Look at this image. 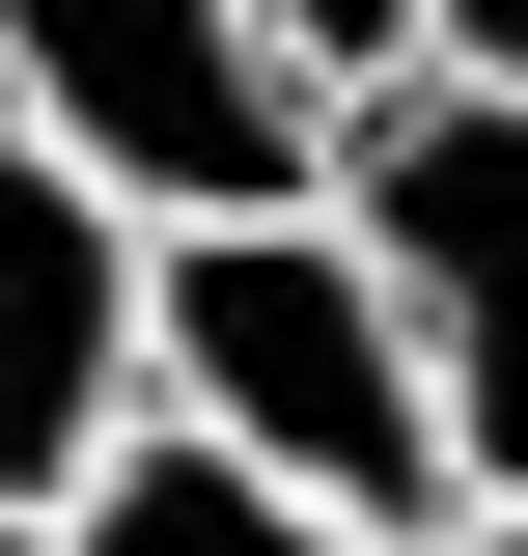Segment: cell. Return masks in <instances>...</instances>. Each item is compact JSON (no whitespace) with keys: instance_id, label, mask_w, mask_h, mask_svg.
Returning a JSON list of instances; mask_svg holds the SVG:
<instances>
[{"instance_id":"5","label":"cell","mask_w":528,"mask_h":556,"mask_svg":"<svg viewBox=\"0 0 528 556\" xmlns=\"http://www.w3.org/2000/svg\"><path fill=\"white\" fill-rule=\"evenodd\" d=\"M56 556H417V529H362V501L251 473V445H196V417H112V445L56 473Z\"/></svg>"},{"instance_id":"2","label":"cell","mask_w":528,"mask_h":556,"mask_svg":"<svg viewBox=\"0 0 528 556\" xmlns=\"http://www.w3.org/2000/svg\"><path fill=\"white\" fill-rule=\"evenodd\" d=\"M306 195L390 251V306H417V390H445L473 501H501V473H528V84H473V56L334 84V167H306Z\"/></svg>"},{"instance_id":"8","label":"cell","mask_w":528,"mask_h":556,"mask_svg":"<svg viewBox=\"0 0 528 556\" xmlns=\"http://www.w3.org/2000/svg\"><path fill=\"white\" fill-rule=\"evenodd\" d=\"M417 556H528V473H501V501H445V529H417Z\"/></svg>"},{"instance_id":"1","label":"cell","mask_w":528,"mask_h":556,"mask_svg":"<svg viewBox=\"0 0 528 556\" xmlns=\"http://www.w3.org/2000/svg\"><path fill=\"white\" fill-rule=\"evenodd\" d=\"M139 417H196V445L362 501V529H445V501H473L445 390H417V306H390V251H362L334 195L139 223Z\"/></svg>"},{"instance_id":"3","label":"cell","mask_w":528,"mask_h":556,"mask_svg":"<svg viewBox=\"0 0 528 556\" xmlns=\"http://www.w3.org/2000/svg\"><path fill=\"white\" fill-rule=\"evenodd\" d=\"M0 112H56L139 223H223V195L334 167V84L278 56V0H0Z\"/></svg>"},{"instance_id":"7","label":"cell","mask_w":528,"mask_h":556,"mask_svg":"<svg viewBox=\"0 0 528 556\" xmlns=\"http://www.w3.org/2000/svg\"><path fill=\"white\" fill-rule=\"evenodd\" d=\"M445 56H473V84H528V0H445Z\"/></svg>"},{"instance_id":"9","label":"cell","mask_w":528,"mask_h":556,"mask_svg":"<svg viewBox=\"0 0 528 556\" xmlns=\"http://www.w3.org/2000/svg\"><path fill=\"white\" fill-rule=\"evenodd\" d=\"M0 556H56V501H0Z\"/></svg>"},{"instance_id":"6","label":"cell","mask_w":528,"mask_h":556,"mask_svg":"<svg viewBox=\"0 0 528 556\" xmlns=\"http://www.w3.org/2000/svg\"><path fill=\"white\" fill-rule=\"evenodd\" d=\"M278 56L306 84H390V56H445V0H278Z\"/></svg>"},{"instance_id":"4","label":"cell","mask_w":528,"mask_h":556,"mask_svg":"<svg viewBox=\"0 0 528 556\" xmlns=\"http://www.w3.org/2000/svg\"><path fill=\"white\" fill-rule=\"evenodd\" d=\"M139 417V195L56 112H0V501H56Z\"/></svg>"}]
</instances>
